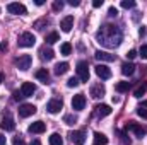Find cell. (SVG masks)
Instances as JSON below:
<instances>
[{"label": "cell", "instance_id": "7a4b0ae2", "mask_svg": "<svg viewBox=\"0 0 147 145\" xmlns=\"http://www.w3.org/2000/svg\"><path fill=\"white\" fill-rule=\"evenodd\" d=\"M19 46H22V48H31V46H34V43H36V38L33 33H22L21 36H19Z\"/></svg>", "mask_w": 147, "mask_h": 145}, {"label": "cell", "instance_id": "f6af8a7d", "mask_svg": "<svg viewBox=\"0 0 147 145\" xmlns=\"http://www.w3.org/2000/svg\"><path fill=\"white\" fill-rule=\"evenodd\" d=\"M34 3H36V5H43L45 2H43V0H34Z\"/></svg>", "mask_w": 147, "mask_h": 145}, {"label": "cell", "instance_id": "60d3db41", "mask_svg": "<svg viewBox=\"0 0 147 145\" xmlns=\"http://www.w3.org/2000/svg\"><path fill=\"white\" fill-rule=\"evenodd\" d=\"M21 97H22V94H19V92H14V99H16V101H19Z\"/></svg>", "mask_w": 147, "mask_h": 145}, {"label": "cell", "instance_id": "ffe728a7", "mask_svg": "<svg viewBox=\"0 0 147 145\" xmlns=\"http://www.w3.org/2000/svg\"><path fill=\"white\" fill-rule=\"evenodd\" d=\"M36 79L46 84V82H48V79H50V73H48V70H46V68H39V70L36 72Z\"/></svg>", "mask_w": 147, "mask_h": 145}, {"label": "cell", "instance_id": "d6a6232c", "mask_svg": "<svg viewBox=\"0 0 147 145\" xmlns=\"http://www.w3.org/2000/svg\"><path fill=\"white\" fill-rule=\"evenodd\" d=\"M137 114H139L140 118H144V119H147V109H144L142 106H140V108L137 109Z\"/></svg>", "mask_w": 147, "mask_h": 145}, {"label": "cell", "instance_id": "ac0fdd59", "mask_svg": "<svg viewBox=\"0 0 147 145\" xmlns=\"http://www.w3.org/2000/svg\"><path fill=\"white\" fill-rule=\"evenodd\" d=\"M94 145H108V137L105 133L96 132L94 133Z\"/></svg>", "mask_w": 147, "mask_h": 145}, {"label": "cell", "instance_id": "e575fe53", "mask_svg": "<svg viewBox=\"0 0 147 145\" xmlns=\"http://www.w3.org/2000/svg\"><path fill=\"white\" fill-rule=\"evenodd\" d=\"M135 56H137V51H135V50H130V51L127 53V58H128V60H134Z\"/></svg>", "mask_w": 147, "mask_h": 145}, {"label": "cell", "instance_id": "484cf974", "mask_svg": "<svg viewBox=\"0 0 147 145\" xmlns=\"http://www.w3.org/2000/svg\"><path fill=\"white\" fill-rule=\"evenodd\" d=\"M146 92H147V84H142V85H139V87L135 89L134 96H135V97H142V96H144Z\"/></svg>", "mask_w": 147, "mask_h": 145}, {"label": "cell", "instance_id": "8992f818", "mask_svg": "<svg viewBox=\"0 0 147 145\" xmlns=\"http://www.w3.org/2000/svg\"><path fill=\"white\" fill-rule=\"evenodd\" d=\"M125 130L128 132H134L135 133V137H139V138H142L144 135H146V128H142L140 125H137V123H134V121H128L127 123V126H125Z\"/></svg>", "mask_w": 147, "mask_h": 145}, {"label": "cell", "instance_id": "ab89813d", "mask_svg": "<svg viewBox=\"0 0 147 145\" xmlns=\"http://www.w3.org/2000/svg\"><path fill=\"white\" fill-rule=\"evenodd\" d=\"M5 144H7V140H5V137L0 133V145H5Z\"/></svg>", "mask_w": 147, "mask_h": 145}, {"label": "cell", "instance_id": "4dcf8cb0", "mask_svg": "<svg viewBox=\"0 0 147 145\" xmlns=\"http://www.w3.org/2000/svg\"><path fill=\"white\" fill-rule=\"evenodd\" d=\"M79 84H80V82H79V79H77V77H70V79L67 80V85H69V87H77Z\"/></svg>", "mask_w": 147, "mask_h": 145}, {"label": "cell", "instance_id": "5b68a950", "mask_svg": "<svg viewBox=\"0 0 147 145\" xmlns=\"http://www.w3.org/2000/svg\"><path fill=\"white\" fill-rule=\"evenodd\" d=\"M7 10L10 12V14H14V15H24L28 10H26V7L22 5V3H19V2H12V3H9L7 5Z\"/></svg>", "mask_w": 147, "mask_h": 145}, {"label": "cell", "instance_id": "74e56055", "mask_svg": "<svg viewBox=\"0 0 147 145\" xmlns=\"http://www.w3.org/2000/svg\"><path fill=\"white\" fill-rule=\"evenodd\" d=\"M101 5H103V0H94V2H92V7H94V9H99Z\"/></svg>", "mask_w": 147, "mask_h": 145}, {"label": "cell", "instance_id": "d4e9b609", "mask_svg": "<svg viewBox=\"0 0 147 145\" xmlns=\"http://www.w3.org/2000/svg\"><path fill=\"white\" fill-rule=\"evenodd\" d=\"M50 145H63L62 137H60L58 133H53V135L50 137Z\"/></svg>", "mask_w": 147, "mask_h": 145}, {"label": "cell", "instance_id": "f1b7e54d", "mask_svg": "<svg viewBox=\"0 0 147 145\" xmlns=\"http://www.w3.org/2000/svg\"><path fill=\"white\" fill-rule=\"evenodd\" d=\"M41 55H43V58H45V60H53V56H55V55H53V51H51V50H46V48L41 51Z\"/></svg>", "mask_w": 147, "mask_h": 145}, {"label": "cell", "instance_id": "d6986e66", "mask_svg": "<svg viewBox=\"0 0 147 145\" xmlns=\"http://www.w3.org/2000/svg\"><path fill=\"white\" fill-rule=\"evenodd\" d=\"M98 60H101V62H113L115 60V55H110V53H106V51H96V55H94Z\"/></svg>", "mask_w": 147, "mask_h": 145}, {"label": "cell", "instance_id": "3957f363", "mask_svg": "<svg viewBox=\"0 0 147 145\" xmlns=\"http://www.w3.org/2000/svg\"><path fill=\"white\" fill-rule=\"evenodd\" d=\"M75 70H77V75H79V80L89 82V67H87V62H79Z\"/></svg>", "mask_w": 147, "mask_h": 145}, {"label": "cell", "instance_id": "ee69618b", "mask_svg": "<svg viewBox=\"0 0 147 145\" xmlns=\"http://www.w3.org/2000/svg\"><path fill=\"white\" fill-rule=\"evenodd\" d=\"M29 145H41V142H39V140H33Z\"/></svg>", "mask_w": 147, "mask_h": 145}, {"label": "cell", "instance_id": "603a6c76", "mask_svg": "<svg viewBox=\"0 0 147 145\" xmlns=\"http://www.w3.org/2000/svg\"><path fill=\"white\" fill-rule=\"evenodd\" d=\"M115 89H116V92H127L130 89V82H125V80L123 82H118Z\"/></svg>", "mask_w": 147, "mask_h": 145}, {"label": "cell", "instance_id": "2e32d148", "mask_svg": "<svg viewBox=\"0 0 147 145\" xmlns=\"http://www.w3.org/2000/svg\"><path fill=\"white\" fill-rule=\"evenodd\" d=\"M46 130V125L43 121H34L33 125H29V132L31 133H45Z\"/></svg>", "mask_w": 147, "mask_h": 145}, {"label": "cell", "instance_id": "4fadbf2b", "mask_svg": "<svg viewBox=\"0 0 147 145\" xmlns=\"http://www.w3.org/2000/svg\"><path fill=\"white\" fill-rule=\"evenodd\" d=\"M105 92H106V89H105V85H101V84H96V85L91 87V97H94V99L103 97Z\"/></svg>", "mask_w": 147, "mask_h": 145}, {"label": "cell", "instance_id": "836d02e7", "mask_svg": "<svg viewBox=\"0 0 147 145\" xmlns=\"http://www.w3.org/2000/svg\"><path fill=\"white\" fill-rule=\"evenodd\" d=\"M139 53H140L142 58H146L147 60V44H142V46H140V51H139Z\"/></svg>", "mask_w": 147, "mask_h": 145}, {"label": "cell", "instance_id": "f35d334b", "mask_svg": "<svg viewBox=\"0 0 147 145\" xmlns=\"http://www.w3.org/2000/svg\"><path fill=\"white\" fill-rule=\"evenodd\" d=\"M69 5H72V7H79V5H80V0H69Z\"/></svg>", "mask_w": 147, "mask_h": 145}, {"label": "cell", "instance_id": "f546056e", "mask_svg": "<svg viewBox=\"0 0 147 145\" xmlns=\"http://www.w3.org/2000/svg\"><path fill=\"white\" fill-rule=\"evenodd\" d=\"M121 7H123V9H134V7H135V2H134V0H123V2H121Z\"/></svg>", "mask_w": 147, "mask_h": 145}, {"label": "cell", "instance_id": "44dd1931", "mask_svg": "<svg viewBox=\"0 0 147 145\" xmlns=\"http://www.w3.org/2000/svg\"><path fill=\"white\" fill-rule=\"evenodd\" d=\"M69 72V63L67 62H62V63H58L57 67H55V73L57 75H63V73Z\"/></svg>", "mask_w": 147, "mask_h": 145}, {"label": "cell", "instance_id": "bcb514c9", "mask_svg": "<svg viewBox=\"0 0 147 145\" xmlns=\"http://www.w3.org/2000/svg\"><path fill=\"white\" fill-rule=\"evenodd\" d=\"M2 80H3V75H2V73H0V84H2Z\"/></svg>", "mask_w": 147, "mask_h": 145}, {"label": "cell", "instance_id": "4316f807", "mask_svg": "<svg viewBox=\"0 0 147 145\" xmlns=\"http://www.w3.org/2000/svg\"><path fill=\"white\" fill-rule=\"evenodd\" d=\"M60 53L65 55V56L70 55V53H72V44H70V43H63V44L60 46Z\"/></svg>", "mask_w": 147, "mask_h": 145}, {"label": "cell", "instance_id": "277c9868", "mask_svg": "<svg viewBox=\"0 0 147 145\" xmlns=\"http://www.w3.org/2000/svg\"><path fill=\"white\" fill-rule=\"evenodd\" d=\"M31 62H33V58H31L29 55H21V56L16 60V65H17V68H19V70L26 72V70L31 67Z\"/></svg>", "mask_w": 147, "mask_h": 145}, {"label": "cell", "instance_id": "52a82bcc", "mask_svg": "<svg viewBox=\"0 0 147 145\" xmlns=\"http://www.w3.org/2000/svg\"><path fill=\"white\" fill-rule=\"evenodd\" d=\"M84 108H86V96L84 94H75L72 97V109L82 111Z\"/></svg>", "mask_w": 147, "mask_h": 145}, {"label": "cell", "instance_id": "83f0119b", "mask_svg": "<svg viewBox=\"0 0 147 145\" xmlns=\"http://www.w3.org/2000/svg\"><path fill=\"white\" fill-rule=\"evenodd\" d=\"M63 123H65V125H75V123H77V118H75L74 114H65V116H63Z\"/></svg>", "mask_w": 147, "mask_h": 145}, {"label": "cell", "instance_id": "7402d4cb", "mask_svg": "<svg viewBox=\"0 0 147 145\" xmlns=\"http://www.w3.org/2000/svg\"><path fill=\"white\" fill-rule=\"evenodd\" d=\"M135 72V65L134 63H123L121 65V73L123 75H134Z\"/></svg>", "mask_w": 147, "mask_h": 145}, {"label": "cell", "instance_id": "b9f144b4", "mask_svg": "<svg viewBox=\"0 0 147 145\" xmlns=\"http://www.w3.org/2000/svg\"><path fill=\"white\" fill-rule=\"evenodd\" d=\"M14 145H24V142H22L21 138H16V140H14Z\"/></svg>", "mask_w": 147, "mask_h": 145}, {"label": "cell", "instance_id": "ba28073f", "mask_svg": "<svg viewBox=\"0 0 147 145\" xmlns=\"http://www.w3.org/2000/svg\"><path fill=\"white\" fill-rule=\"evenodd\" d=\"M34 113H36V106H34V104H21V106H19V116H21V118L33 116Z\"/></svg>", "mask_w": 147, "mask_h": 145}, {"label": "cell", "instance_id": "7c38bea8", "mask_svg": "<svg viewBox=\"0 0 147 145\" xmlns=\"http://www.w3.org/2000/svg\"><path fill=\"white\" fill-rule=\"evenodd\" d=\"M60 28H62L63 33H70L72 28H74V15H67V17H63L62 22H60Z\"/></svg>", "mask_w": 147, "mask_h": 145}, {"label": "cell", "instance_id": "5bb4252c", "mask_svg": "<svg viewBox=\"0 0 147 145\" xmlns=\"http://www.w3.org/2000/svg\"><path fill=\"white\" fill-rule=\"evenodd\" d=\"M70 140H72L74 145H84L86 144V135H84V132H72Z\"/></svg>", "mask_w": 147, "mask_h": 145}, {"label": "cell", "instance_id": "9a60e30c", "mask_svg": "<svg viewBox=\"0 0 147 145\" xmlns=\"http://www.w3.org/2000/svg\"><path fill=\"white\" fill-rule=\"evenodd\" d=\"M0 126H2V130H5V132H12L14 128H16V123H14V119L10 118V116H3V119H2V123H0Z\"/></svg>", "mask_w": 147, "mask_h": 145}, {"label": "cell", "instance_id": "9c48e42d", "mask_svg": "<svg viewBox=\"0 0 147 145\" xmlns=\"http://www.w3.org/2000/svg\"><path fill=\"white\" fill-rule=\"evenodd\" d=\"M63 108V103H62V99H51L48 104H46V109H48V113H51V114H57V113H60V109Z\"/></svg>", "mask_w": 147, "mask_h": 145}, {"label": "cell", "instance_id": "8d00e7d4", "mask_svg": "<svg viewBox=\"0 0 147 145\" xmlns=\"http://www.w3.org/2000/svg\"><path fill=\"white\" fill-rule=\"evenodd\" d=\"M147 34V29H146V26H140V29H139V36L140 38H144Z\"/></svg>", "mask_w": 147, "mask_h": 145}, {"label": "cell", "instance_id": "d590c367", "mask_svg": "<svg viewBox=\"0 0 147 145\" xmlns=\"http://www.w3.org/2000/svg\"><path fill=\"white\" fill-rule=\"evenodd\" d=\"M108 14H110V17H116V14H118V10H116V7H110V10H108Z\"/></svg>", "mask_w": 147, "mask_h": 145}, {"label": "cell", "instance_id": "8fae6325", "mask_svg": "<svg viewBox=\"0 0 147 145\" xmlns=\"http://www.w3.org/2000/svg\"><path fill=\"white\" fill-rule=\"evenodd\" d=\"M34 91H36V87H34L33 82H24L22 87H21V94H22V97H31V96L34 94Z\"/></svg>", "mask_w": 147, "mask_h": 145}, {"label": "cell", "instance_id": "30bf717a", "mask_svg": "<svg viewBox=\"0 0 147 145\" xmlns=\"http://www.w3.org/2000/svg\"><path fill=\"white\" fill-rule=\"evenodd\" d=\"M96 75L99 77V79H103V80H108L111 79V70L110 67H106V65H96Z\"/></svg>", "mask_w": 147, "mask_h": 145}, {"label": "cell", "instance_id": "7bdbcfd3", "mask_svg": "<svg viewBox=\"0 0 147 145\" xmlns=\"http://www.w3.org/2000/svg\"><path fill=\"white\" fill-rule=\"evenodd\" d=\"M5 50H7V43H2L0 44V51H5Z\"/></svg>", "mask_w": 147, "mask_h": 145}, {"label": "cell", "instance_id": "cb8c5ba5", "mask_svg": "<svg viewBox=\"0 0 147 145\" xmlns=\"http://www.w3.org/2000/svg\"><path fill=\"white\" fill-rule=\"evenodd\" d=\"M57 41H60V34H58V33H50V34L46 36V43H48V44H55Z\"/></svg>", "mask_w": 147, "mask_h": 145}, {"label": "cell", "instance_id": "1f68e13d", "mask_svg": "<svg viewBox=\"0 0 147 145\" xmlns=\"http://www.w3.org/2000/svg\"><path fill=\"white\" fill-rule=\"evenodd\" d=\"M62 9H63V2H58V0H57V2H53V10H55V12L62 10Z\"/></svg>", "mask_w": 147, "mask_h": 145}, {"label": "cell", "instance_id": "e0dca14e", "mask_svg": "<svg viewBox=\"0 0 147 145\" xmlns=\"http://www.w3.org/2000/svg\"><path fill=\"white\" fill-rule=\"evenodd\" d=\"M111 106H108V104H98L96 106V113L99 114V116H108V114H111Z\"/></svg>", "mask_w": 147, "mask_h": 145}, {"label": "cell", "instance_id": "6da1fadb", "mask_svg": "<svg viewBox=\"0 0 147 145\" xmlns=\"http://www.w3.org/2000/svg\"><path fill=\"white\" fill-rule=\"evenodd\" d=\"M121 39H123L121 31L113 24L101 26L98 29V33H96V41L105 48H118L121 44Z\"/></svg>", "mask_w": 147, "mask_h": 145}]
</instances>
